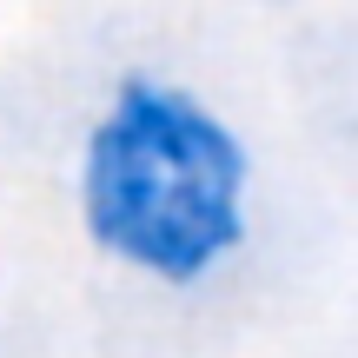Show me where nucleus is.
I'll return each mask as SVG.
<instances>
[{
	"label": "nucleus",
	"instance_id": "nucleus-1",
	"mask_svg": "<svg viewBox=\"0 0 358 358\" xmlns=\"http://www.w3.org/2000/svg\"><path fill=\"white\" fill-rule=\"evenodd\" d=\"M245 146L213 106L153 73L120 80L80 159V219L106 259L199 285L245 239Z\"/></svg>",
	"mask_w": 358,
	"mask_h": 358
}]
</instances>
